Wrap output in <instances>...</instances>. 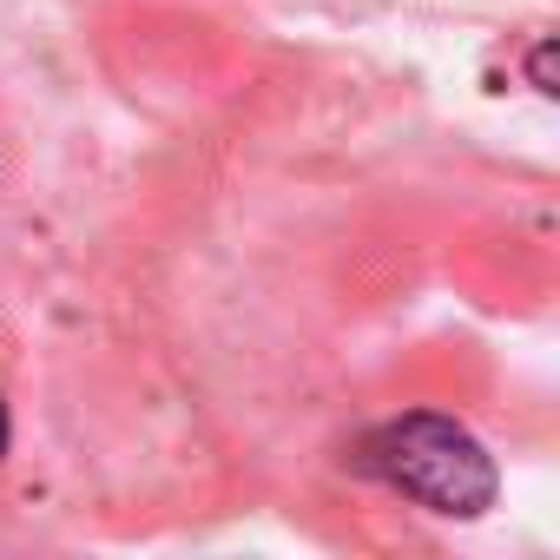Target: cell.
<instances>
[{
    "mask_svg": "<svg viewBox=\"0 0 560 560\" xmlns=\"http://www.w3.org/2000/svg\"><path fill=\"white\" fill-rule=\"evenodd\" d=\"M8 442H14V429H8V402H0V455H8Z\"/></svg>",
    "mask_w": 560,
    "mask_h": 560,
    "instance_id": "2",
    "label": "cell"
},
{
    "mask_svg": "<svg viewBox=\"0 0 560 560\" xmlns=\"http://www.w3.org/2000/svg\"><path fill=\"white\" fill-rule=\"evenodd\" d=\"M357 468L442 521H475L501 494V475H494V455L481 448V435L435 409H409V416L370 429L357 448Z\"/></svg>",
    "mask_w": 560,
    "mask_h": 560,
    "instance_id": "1",
    "label": "cell"
}]
</instances>
